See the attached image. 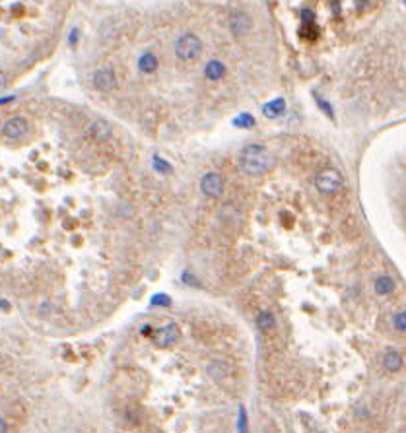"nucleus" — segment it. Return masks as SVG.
<instances>
[{"mask_svg": "<svg viewBox=\"0 0 406 433\" xmlns=\"http://www.w3.org/2000/svg\"><path fill=\"white\" fill-rule=\"evenodd\" d=\"M270 163H272V158L266 150L265 146H259V144H251L245 150L241 152V169L247 173V175H261L270 169Z\"/></svg>", "mask_w": 406, "mask_h": 433, "instance_id": "obj_1", "label": "nucleus"}, {"mask_svg": "<svg viewBox=\"0 0 406 433\" xmlns=\"http://www.w3.org/2000/svg\"><path fill=\"white\" fill-rule=\"evenodd\" d=\"M175 54L181 62H194L202 54V41L194 33H183L175 41Z\"/></svg>", "mask_w": 406, "mask_h": 433, "instance_id": "obj_2", "label": "nucleus"}, {"mask_svg": "<svg viewBox=\"0 0 406 433\" xmlns=\"http://www.w3.org/2000/svg\"><path fill=\"white\" fill-rule=\"evenodd\" d=\"M315 186H317L319 193H323V195H336L344 186V181H342V175L336 169H323V171H319L317 177H315Z\"/></svg>", "mask_w": 406, "mask_h": 433, "instance_id": "obj_3", "label": "nucleus"}, {"mask_svg": "<svg viewBox=\"0 0 406 433\" xmlns=\"http://www.w3.org/2000/svg\"><path fill=\"white\" fill-rule=\"evenodd\" d=\"M150 336L156 346H159V348H168V346H173L179 342L181 330H179V327H177L175 323H168V325L159 327L158 330H152Z\"/></svg>", "mask_w": 406, "mask_h": 433, "instance_id": "obj_4", "label": "nucleus"}, {"mask_svg": "<svg viewBox=\"0 0 406 433\" xmlns=\"http://www.w3.org/2000/svg\"><path fill=\"white\" fill-rule=\"evenodd\" d=\"M224 189H226V183H224V177L216 171H210L206 173L202 179H200V191L202 195L210 196V198H218V196L224 195Z\"/></svg>", "mask_w": 406, "mask_h": 433, "instance_id": "obj_5", "label": "nucleus"}, {"mask_svg": "<svg viewBox=\"0 0 406 433\" xmlns=\"http://www.w3.org/2000/svg\"><path fill=\"white\" fill-rule=\"evenodd\" d=\"M27 121L24 119V117H12V119H8L6 123H4V126H2V134L6 136V138H10V140H20V138H24L27 133Z\"/></svg>", "mask_w": 406, "mask_h": 433, "instance_id": "obj_6", "label": "nucleus"}, {"mask_svg": "<svg viewBox=\"0 0 406 433\" xmlns=\"http://www.w3.org/2000/svg\"><path fill=\"white\" fill-rule=\"evenodd\" d=\"M91 82H94V86H96L99 91H111V89L115 88L117 78L111 68H99V70L94 72Z\"/></svg>", "mask_w": 406, "mask_h": 433, "instance_id": "obj_7", "label": "nucleus"}, {"mask_svg": "<svg viewBox=\"0 0 406 433\" xmlns=\"http://www.w3.org/2000/svg\"><path fill=\"white\" fill-rule=\"evenodd\" d=\"M251 29V18L245 12H235L230 18V31L235 37H243Z\"/></svg>", "mask_w": 406, "mask_h": 433, "instance_id": "obj_8", "label": "nucleus"}, {"mask_svg": "<svg viewBox=\"0 0 406 433\" xmlns=\"http://www.w3.org/2000/svg\"><path fill=\"white\" fill-rule=\"evenodd\" d=\"M204 76L212 82H218L226 76V64L222 61H210L204 68Z\"/></svg>", "mask_w": 406, "mask_h": 433, "instance_id": "obj_9", "label": "nucleus"}, {"mask_svg": "<svg viewBox=\"0 0 406 433\" xmlns=\"http://www.w3.org/2000/svg\"><path fill=\"white\" fill-rule=\"evenodd\" d=\"M263 113H265V117H268V119H278V117H282L284 113H286V101H284L282 98L274 99V101H270V103H266V105L263 107Z\"/></svg>", "mask_w": 406, "mask_h": 433, "instance_id": "obj_10", "label": "nucleus"}, {"mask_svg": "<svg viewBox=\"0 0 406 433\" xmlns=\"http://www.w3.org/2000/svg\"><path fill=\"white\" fill-rule=\"evenodd\" d=\"M156 68H158V59L152 53H144L138 59V70L144 72V74H152Z\"/></svg>", "mask_w": 406, "mask_h": 433, "instance_id": "obj_11", "label": "nucleus"}, {"mask_svg": "<svg viewBox=\"0 0 406 433\" xmlns=\"http://www.w3.org/2000/svg\"><path fill=\"white\" fill-rule=\"evenodd\" d=\"M89 134L94 138H97V140H105L107 136L111 134V128H109V124L105 121H94L89 124Z\"/></svg>", "mask_w": 406, "mask_h": 433, "instance_id": "obj_12", "label": "nucleus"}, {"mask_svg": "<svg viewBox=\"0 0 406 433\" xmlns=\"http://www.w3.org/2000/svg\"><path fill=\"white\" fill-rule=\"evenodd\" d=\"M255 323H256V328H261V330H272L276 327V318H274V315L270 311H261L256 315Z\"/></svg>", "mask_w": 406, "mask_h": 433, "instance_id": "obj_13", "label": "nucleus"}, {"mask_svg": "<svg viewBox=\"0 0 406 433\" xmlns=\"http://www.w3.org/2000/svg\"><path fill=\"white\" fill-rule=\"evenodd\" d=\"M385 367H387L389 371H400V367H402V355L398 354V352H387L385 354Z\"/></svg>", "mask_w": 406, "mask_h": 433, "instance_id": "obj_14", "label": "nucleus"}, {"mask_svg": "<svg viewBox=\"0 0 406 433\" xmlns=\"http://www.w3.org/2000/svg\"><path fill=\"white\" fill-rule=\"evenodd\" d=\"M393 290H395L393 278H389V276H379V278H377V282H375V292L379 293V295H387V293H391Z\"/></svg>", "mask_w": 406, "mask_h": 433, "instance_id": "obj_15", "label": "nucleus"}, {"mask_svg": "<svg viewBox=\"0 0 406 433\" xmlns=\"http://www.w3.org/2000/svg\"><path fill=\"white\" fill-rule=\"evenodd\" d=\"M231 124L233 126H237V128H253L256 124L255 117L249 115V113H241V115H237L233 121H231Z\"/></svg>", "mask_w": 406, "mask_h": 433, "instance_id": "obj_16", "label": "nucleus"}, {"mask_svg": "<svg viewBox=\"0 0 406 433\" xmlns=\"http://www.w3.org/2000/svg\"><path fill=\"white\" fill-rule=\"evenodd\" d=\"M152 167H154L156 173H161V175H165V173L171 171V165H169L168 161H163L159 156H154V158H152Z\"/></svg>", "mask_w": 406, "mask_h": 433, "instance_id": "obj_17", "label": "nucleus"}, {"mask_svg": "<svg viewBox=\"0 0 406 433\" xmlns=\"http://www.w3.org/2000/svg\"><path fill=\"white\" fill-rule=\"evenodd\" d=\"M154 307H169L171 305V299H169L168 295H163V293H158V295H154V299L150 301Z\"/></svg>", "mask_w": 406, "mask_h": 433, "instance_id": "obj_18", "label": "nucleus"}, {"mask_svg": "<svg viewBox=\"0 0 406 433\" xmlns=\"http://www.w3.org/2000/svg\"><path fill=\"white\" fill-rule=\"evenodd\" d=\"M395 328L400 330V332H404L406 330V313L404 311H398L397 315H395Z\"/></svg>", "mask_w": 406, "mask_h": 433, "instance_id": "obj_19", "label": "nucleus"}, {"mask_svg": "<svg viewBox=\"0 0 406 433\" xmlns=\"http://www.w3.org/2000/svg\"><path fill=\"white\" fill-rule=\"evenodd\" d=\"M183 280H187V284H191V286H196V288L200 286V284H198V280H196V278H194L191 272H183Z\"/></svg>", "mask_w": 406, "mask_h": 433, "instance_id": "obj_20", "label": "nucleus"}, {"mask_svg": "<svg viewBox=\"0 0 406 433\" xmlns=\"http://www.w3.org/2000/svg\"><path fill=\"white\" fill-rule=\"evenodd\" d=\"M317 103H319V105H321V107H323V109H325V111H327L328 115L333 117V107L328 105L327 101H323V99H321V98H317Z\"/></svg>", "mask_w": 406, "mask_h": 433, "instance_id": "obj_21", "label": "nucleus"}, {"mask_svg": "<svg viewBox=\"0 0 406 433\" xmlns=\"http://www.w3.org/2000/svg\"><path fill=\"white\" fill-rule=\"evenodd\" d=\"M6 86H8V76H6L4 72L0 70V91L6 88Z\"/></svg>", "mask_w": 406, "mask_h": 433, "instance_id": "obj_22", "label": "nucleus"}, {"mask_svg": "<svg viewBox=\"0 0 406 433\" xmlns=\"http://www.w3.org/2000/svg\"><path fill=\"white\" fill-rule=\"evenodd\" d=\"M78 29H72L70 31V39H68V43H70V47H74V43H76V41H78Z\"/></svg>", "mask_w": 406, "mask_h": 433, "instance_id": "obj_23", "label": "nucleus"}, {"mask_svg": "<svg viewBox=\"0 0 406 433\" xmlns=\"http://www.w3.org/2000/svg\"><path fill=\"white\" fill-rule=\"evenodd\" d=\"M152 327H148V325H144V327H142V334L144 336H148V334H152V330H150Z\"/></svg>", "mask_w": 406, "mask_h": 433, "instance_id": "obj_24", "label": "nucleus"}, {"mask_svg": "<svg viewBox=\"0 0 406 433\" xmlns=\"http://www.w3.org/2000/svg\"><path fill=\"white\" fill-rule=\"evenodd\" d=\"M14 96H10V98H4V99H0V105H4V103H10V101H14Z\"/></svg>", "mask_w": 406, "mask_h": 433, "instance_id": "obj_25", "label": "nucleus"}, {"mask_svg": "<svg viewBox=\"0 0 406 433\" xmlns=\"http://www.w3.org/2000/svg\"><path fill=\"white\" fill-rule=\"evenodd\" d=\"M6 429H8V427H6V424H4V420H0V433L6 431Z\"/></svg>", "mask_w": 406, "mask_h": 433, "instance_id": "obj_26", "label": "nucleus"}]
</instances>
